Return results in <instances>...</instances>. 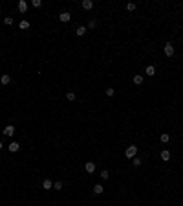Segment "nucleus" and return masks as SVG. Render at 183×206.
Returning a JSON list of instances; mask_svg holds the SVG:
<instances>
[{"label":"nucleus","mask_w":183,"mask_h":206,"mask_svg":"<svg viewBox=\"0 0 183 206\" xmlns=\"http://www.w3.org/2000/svg\"><path fill=\"white\" fill-rule=\"evenodd\" d=\"M136 155H137V147H136L134 144H132V145H128L126 151H125V157H126V158H134Z\"/></svg>","instance_id":"f257e3e1"},{"label":"nucleus","mask_w":183,"mask_h":206,"mask_svg":"<svg viewBox=\"0 0 183 206\" xmlns=\"http://www.w3.org/2000/svg\"><path fill=\"white\" fill-rule=\"evenodd\" d=\"M163 52H165L167 57H172V55H174V44H172V42H165Z\"/></svg>","instance_id":"f03ea898"},{"label":"nucleus","mask_w":183,"mask_h":206,"mask_svg":"<svg viewBox=\"0 0 183 206\" xmlns=\"http://www.w3.org/2000/svg\"><path fill=\"white\" fill-rule=\"evenodd\" d=\"M70 18H71V13H70V11H62V13L59 15L61 22H70Z\"/></svg>","instance_id":"7ed1b4c3"},{"label":"nucleus","mask_w":183,"mask_h":206,"mask_svg":"<svg viewBox=\"0 0 183 206\" xmlns=\"http://www.w3.org/2000/svg\"><path fill=\"white\" fill-rule=\"evenodd\" d=\"M4 134L9 136V138L15 136V127H13V125H6V127H4Z\"/></svg>","instance_id":"20e7f679"},{"label":"nucleus","mask_w":183,"mask_h":206,"mask_svg":"<svg viewBox=\"0 0 183 206\" xmlns=\"http://www.w3.org/2000/svg\"><path fill=\"white\" fill-rule=\"evenodd\" d=\"M81 6H82V9H86V11H90V9H92L95 4H93V0H82V4H81Z\"/></svg>","instance_id":"39448f33"},{"label":"nucleus","mask_w":183,"mask_h":206,"mask_svg":"<svg viewBox=\"0 0 183 206\" xmlns=\"http://www.w3.org/2000/svg\"><path fill=\"white\" fill-rule=\"evenodd\" d=\"M0 83H2L4 86L9 85V83H11V75H9V74H2V75H0Z\"/></svg>","instance_id":"423d86ee"},{"label":"nucleus","mask_w":183,"mask_h":206,"mask_svg":"<svg viewBox=\"0 0 183 206\" xmlns=\"http://www.w3.org/2000/svg\"><path fill=\"white\" fill-rule=\"evenodd\" d=\"M84 169H86V173H90V175H92V173L95 171V162H86Z\"/></svg>","instance_id":"0eeeda50"},{"label":"nucleus","mask_w":183,"mask_h":206,"mask_svg":"<svg viewBox=\"0 0 183 206\" xmlns=\"http://www.w3.org/2000/svg\"><path fill=\"white\" fill-rule=\"evenodd\" d=\"M86 31H88V28H86V26H77V28H75V33H77V37L86 35Z\"/></svg>","instance_id":"6e6552de"},{"label":"nucleus","mask_w":183,"mask_h":206,"mask_svg":"<svg viewBox=\"0 0 183 206\" xmlns=\"http://www.w3.org/2000/svg\"><path fill=\"white\" fill-rule=\"evenodd\" d=\"M18 11L20 13H26L28 11V2H26V0H18Z\"/></svg>","instance_id":"1a4fd4ad"},{"label":"nucleus","mask_w":183,"mask_h":206,"mask_svg":"<svg viewBox=\"0 0 183 206\" xmlns=\"http://www.w3.org/2000/svg\"><path fill=\"white\" fill-rule=\"evenodd\" d=\"M7 149H9V153H18V151H20V145H18V142H11Z\"/></svg>","instance_id":"9d476101"},{"label":"nucleus","mask_w":183,"mask_h":206,"mask_svg":"<svg viewBox=\"0 0 183 206\" xmlns=\"http://www.w3.org/2000/svg\"><path fill=\"white\" fill-rule=\"evenodd\" d=\"M159 157H161V160H163V162H168L170 160V151H167V149H163V151H161V153H159Z\"/></svg>","instance_id":"9b49d317"},{"label":"nucleus","mask_w":183,"mask_h":206,"mask_svg":"<svg viewBox=\"0 0 183 206\" xmlns=\"http://www.w3.org/2000/svg\"><path fill=\"white\" fill-rule=\"evenodd\" d=\"M42 188L50 191V190L53 188V182H51V179H44V180H42Z\"/></svg>","instance_id":"f8f14e48"},{"label":"nucleus","mask_w":183,"mask_h":206,"mask_svg":"<svg viewBox=\"0 0 183 206\" xmlns=\"http://www.w3.org/2000/svg\"><path fill=\"white\" fill-rule=\"evenodd\" d=\"M132 83L134 85H143V75L141 74H136L134 78H132Z\"/></svg>","instance_id":"ddd939ff"},{"label":"nucleus","mask_w":183,"mask_h":206,"mask_svg":"<svg viewBox=\"0 0 183 206\" xmlns=\"http://www.w3.org/2000/svg\"><path fill=\"white\" fill-rule=\"evenodd\" d=\"M145 74H147V75H150V78H152V75H156V66H152V64H148V66L145 68Z\"/></svg>","instance_id":"4468645a"},{"label":"nucleus","mask_w":183,"mask_h":206,"mask_svg":"<svg viewBox=\"0 0 183 206\" xmlns=\"http://www.w3.org/2000/svg\"><path fill=\"white\" fill-rule=\"evenodd\" d=\"M103 191H104L103 184H95V186H93V195H101Z\"/></svg>","instance_id":"2eb2a0df"},{"label":"nucleus","mask_w":183,"mask_h":206,"mask_svg":"<svg viewBox=\"0 0 183 206\" xmlns=\"http://www.w3.org/2000/svg\"><path fill=\"white\" fill-rule=\"evenodd\" d=\"M159 140H161V142H163V144H167V142H170V134H168V133H161Z\"/></svg>","instance_id":"dca6fc26"},{"label":"nucleus","mask_w":183,"mask_h":206,"mask_svg":"<svg viewBox=\"0 0 183 206\" xmlns=\"http://www.w3.org/2000/svg\"><path fill=\"white\" fill-rule=\"evenodd\" d=\"M86 28H88V30L97 28V20H95V18H90V20H88V26H86Z\"/></svg>","instance_id":"f3484780"},{"label":"nucleus","mask_w":183,"mask_h":206,"mask_svg":"<svg viewBox=\"0 0 183 206\" xmlns=\"http://www.w3.org/2000/svg\"><path fill=\"white\" fill-rule=\"evenodd\" d=\"M18 28H20V30H28V28H29V22H28V20H20Z\"/></svg>","instance_id":"a211bd4d"},{"label":"nucleus","mask_w":183,"mask_h":206,"mask_svg":"<svg viewBox=\"0 0 183 206\" xmlns=\"http://www.w3.org/2000/svg\"><path fill=\"white\" fill-rule=\"evenodd\" d=\"M66 100L68 101H75V100H77V94H75V92H68L66 94Z\"/></svg>","instance_id":"6ab92c4d"},{"label":"nucleus","mask_w":183,"mask_h":206,"mask_svg":"<svg viewBox=\"0 0 183 206\" xmlns=\"http://www.w3.org/2000/svg\"><path fill=\"white\" fill-rule=\"evenodd\" d=\"M141 162H143L141 158H137V157H134V158H132V166H134V168H139V166H141Z\"/></svg>","instance_id":"aec40b11"},{"label":"nucleus","mask_w":183,"mask_h":206,"mask_svg":"<svg viewBox=\"0 0 183 206\" xmlns=\"http://www.w3.org/2000/svg\"><path fill=\"white\" fill-rule=\"evenodd\" d=\"M53 190H62V180H55V182H53Z\"/></svg>","instance_id":"412c9836"},{"label":"nucleus","mask_w":183,"mask_h":206,"mask_svg":"<svg viewBox=\"0 0 183 206\" xmlns=\"http://www.w3.org/2000/svg\"><path fill=\"white\" fill-rule=\"evenodd\" d=\"M108 177H110L108 169H103V171H101V179H103V180H108Z\"/></svg>","instance_id":"4be33fe9"},{"label":"nucleus","mask_w":183,"mask_h":206,"mask_svg":"<svg viewBox=\"0 0 183 206\" xmlns=\"http://www.w3.org/2000/svg\"><path fill=\"white\" fill-rule=\"evenodd\" d=\"M4 24L6 26H13V17H6L4 18Z\"/></svg>","instance_id":"5701e85b"},{"label":"nucleus","mask_w":183,"mask_h":206,"mask_svg":"<svg viewBox=\"0 0 183 206\" xmlns=\"http://www.w3.org/2000/svg\"><path fill=\"white\" fill-rule=\"evenodd\" d=\"M126 9H128V11H136V9H137V6H136L134 2H130V4H126Z\"/></svg>","instance_id":"b1692460"},{"label":"nucleus","mask_w":183,"mask_h":206,"mask_svg":"<svg viewBox=\"0 0 183 206\" xmlns=\"http://www.w3.org/2000/svg\"><path fill=\"white\" fill-rule=\"evenodd\" d=\"M115 94V89H112V86H108V89H106V96H108V97H112Z\"/></svg>","instance_id":"393cba45"},{"label":"nucleus","mask_w":183,"mask_h":206,"mask_svg":"<svg viewBox=\"0 0 183 206\" xmlns=\"http://www.w3.org/2000/svg\"><path fill=\"white\" fill-rule=\"evenodd\" d=\"M33 7H42V0H33Z\"/></svg>","instance_id":"a878e982"},{"label":"nucleus","mask_w":183,"mask_h":206,"mask_svg":"<svg viewBox=\"0 0 183 206\" xmlns=\"http://www.w3.org/2000/svg\"><path fill=\"white\" fill-rule=\"evenodd\" d=\"M0 149H4V144H2V142H0Z\"/></svg>","instance_id":"bb28decb"}]
</instances>
